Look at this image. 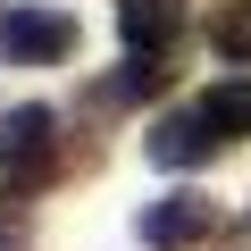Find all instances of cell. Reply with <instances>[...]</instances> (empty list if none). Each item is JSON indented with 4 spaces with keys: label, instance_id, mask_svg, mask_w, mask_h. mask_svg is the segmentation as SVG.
Wrapping results in <instances>:
<instances>
[{
    "label": "cell",
    "instance_id": "cell-6",
    "mask_svg": "<svg viewBox=\"0 0 251 251\" xmlns=\"http://www.w3.org/2000/svg\"><path fill=\"white\" fill-rule=\"evenodd\" d=\"M209 42H218V59L251 67V0H218L209 9Z\"/></svg>",
    "mask_w": 251,
    "mask_h": 251
},
{
    "label": "cell",
    "instance_id": "cell-3",
    "mask_svg": "<svg viewBox=\"0 0 251 251\" xmlns=\"http://www.w3.org/2000/svg\"><path fill=\"white\" fill-rule=\"evenodd\" d=\"M0 176L9 184H50L59 176V117L50 109H9V126H0Z\"/></svg>",
    "mask_w": 251,
    "mask_h": 251
},
{
    "label": "cell",
    "instance_id": "cell-5",
    "mask_svg": "<svg viewBox=\"0 0 251 251\" xmlns=\"http://www.w3.org/2000/svg\"><path fill=\"white\" fill-rule=\"evenodd\" d=\"M117 25H126V42H134V59H168V42H176V25H184V0H117Z\"/></svg>",
    "mask_w": 251,
    "mask_h": 251
},
{
    "label": "cell",
    "instance_id": "cell-2",
    "mask_svg": "<svg viewBox=\"0 0 251 251\" xmlns=\"http://www.w3.org/2000/svg\"><path fill=\"white\" fill-rule=\"evenodd\" d=\"M134 226H143L151 251H209V243L226 234V218H218L209 193H168V201H151Z\"/></svg>",
    "mask_w": 251,
    "mask_h": 251
},
{
    "label": "cell",
    "instance_id": "cell-4",
    "mask_svg": "<svg viewBox=\"0 0 251 251\" xmlns=\"http://www.w3.org/2000/svg\"><path fill=\"white\" fill-rule=\"evenodd\" d=\"M218 126H209V109H168L151 134H143V151H151V168H201V159H218Z\"/></svg>",
    "mask_w": 251,
    "mask_h": 251
},
{
    "label": "cell",
    "instance_id": "cell-1",
    "mask_svg": "<svg viewBox=\"0 0 251 251\" xmlns=\"http://www.w3.org/2000/svg\"><path fill=\"white\" fill-rule=\"evenodd\" d=\"M75 42H84V25L67 9H42V0L0 17V59L9 67H59V59H75Z\"/></svg>",
    "mask_w": 251,
    "mask_h": 251
},
{
    "label": "cell",
    "instance_id": "cell-8",
    "mask_svg": "<svg viewBox=\"0 0 251 251\" xmlns=\"http://www.w3.org/2000/svg\"><path fill=\"white\" fill-rule=\"evenodd\" d=\"M25 243V209H17V184L0 176V251H17Z\"/></svg>",
    "mask_w": 251,
    "mask_h": 251
},
{
    "label": "cell",
    "instance_id": "cell-7",
    "mask_svg": "<svg viewBox=\"0 0 251 251\" xmlns=\"http://www.w3.org/2000/svg\"><path fill=\"white\" fill-rule=\"evenodd\" d=\"M201 109H209V126H218V134H226V126H251V84H218Z\"/></svg>",
    "mask_w": 251,
    "mask_h": 251
}]
</instances>
